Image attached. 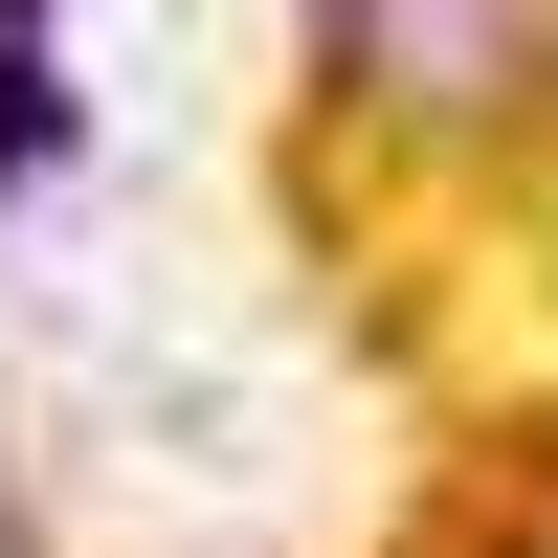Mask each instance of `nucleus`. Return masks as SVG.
I'll return each instance as SVG.
<instances>
[{
  "instance_id": "1",
  "label": "nucleus",
  "mask_w": 558,
  "mask_h": 558,
  "mask_svg": "<svg viewBox=\"0 0 558 558\" xmlns=\"http://www.w3.org/2000/svg\"><path fill=\"white\" fill-rule=\"evenodd\" d=\"M313 89L402 157H492L558 112V0H313Z\"/></svg>"
},
{
  "instance_id": "2",
  "label": "nucleus",
  "mask_w": 558,
  "mask_h": 558,
  "mask_svg": "<svg viewBox=\"0 0 558 558\" xmlns=\"http://www.w3.org/2000/svg\"><path fill=\"white\" fill-rule=\"evenodd\" d=\"M45 157H68V0H0V223L45 202Z\"/></svg>"
}]
</instances>
